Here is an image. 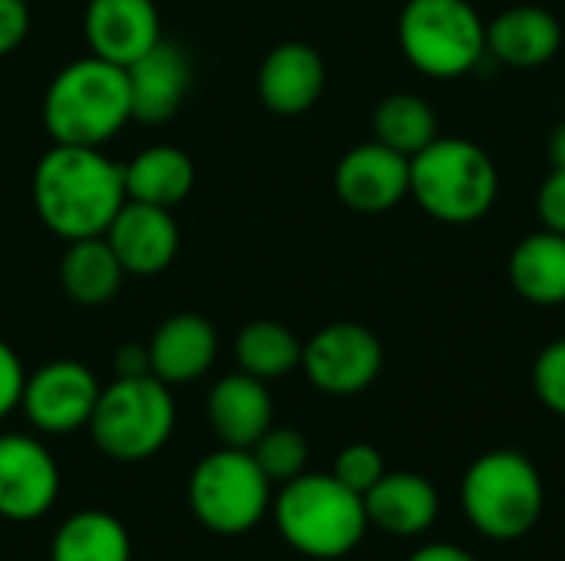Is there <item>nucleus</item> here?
<instances>
[{"label": "nucleus", "instance_id": "1", "mask_svg": "<svg viewBox=\"0 0 565 561\" xmlns=\"http://www.w3.org/2000/svg\"><path fill=\"white\" fill-rule=\"evenodd\" d=\"M30 198L43 228L63 241L106 235L126 202L122 162L93 145L53 142L33 169Z\"/></svg>", "mask_w": 565, "mask_h": 561}, {"label": "nucleus", "instance_id": "2", "mask_svg": "<svg viewBox=\"0 0 565 561\" xmlns=\"http://www.w3.org/2000/svg\"><path fill=\"white\" fill-rule=\"evenodd\" d=\"M40 119L50 142L103 149L132 119L126 66L93 53L66 63L43 93Z\"/></svg>", "mask_w": 565, "mask_h": 561}, {"label": "nucleus", "instance_id": "3", "mask_svg": "<svg viewBox=\"0 0 565 561\" xmlns=\"http://www.w3.org/2000/svg\"><path fill=\"white\" fill-rule=\"evenodd\" d=\"M271 516L281 539L305 559L338 561L351 555L371 522L364 496L351 493L331 473H301L271 499Z\"/></svg>", "mask_w": 565, "mask_h": 561}, {"label": "nucleus", "instance_id": "4", "mask_svg": "<svg viewBox=\"0 0 565 561\" xmlns=\"http://www.w3.org/2000/svg\"><path fill=\"white\" fill-rule=\"evenodd\" d=\"M411 198L444 225H477L500 198L493 155L463 136H437L411 159Z\"/></svg>", "mask_w": 565, "mask_h": 561}, {"label": "nucleus", "instance_id": "5", "mask_svg": "<svg viewBox=\"0 0 565 561\" xmlns=\"http://www.w3.org/2000/svg\"><path fill=\"white\" fill-rule=\"evenodd\" d=\"M460 503L470 526L493 542L530 536L546 509V486L536 463L520 450H490L463 476Z\"/></svg>", "mask_w": 565, "mask_h": 561}, {"label": "nucleus", "instance_id": "6", "mask_svg": "<svg viewBox=\"0 0 565 561\" xmlns=\"http://www.w3.org/2000/svg\"><path fill=\"white\" fill-rule=\"evenodd\" d=\"M86 430L93 446L116 463L152 460L175 430L172 387L152 374L116 377L99 390Z\"/></svg>", "mask_w": 565, "mask_h": 561}, {"label": "nucleus", "instance_id": "7", "mask_svg": "<svg viewBox=\"0 0 565 561\" xmlns=\"http://www.w3.org/2000/svg\"><path fill=\"white\" fill-rule=\"evenodd\" d=\"M397 43L417 73L457 79L487 60V23L470 0H407Z\"/></svg>", "mask_w": 565, "mask_h": 561}, {"label": "nucleus", "instance_id": "8", "mask_svg": "<svg viewBox=\"0 0 565 561\" xmlns=\"http://www.w3.org/2000/svg\"><path fill=\"white\" fill-rule=\"evenodd\" d=\"M271 479L252 450L218 446L205 453L189 476V509L215 536H245L271 509Z\"/></svg>", "mask_w": 565, "mask_h": 561}, {"label": "nucleus", "instance_id": "9", "mask_svg": "<svg viewBox=\"0 0 565 561\" xmlns=\"http://www.w3.org/2000/svg\"><path fill=\"white\" fill-rule=\"evenodd\" d=\"M301 370L328 397H358L381 377L384 344L358 321H334L305 341Z\"/></svg>", "mask_w": 565, "mask_h": 561}, {"label": "nucleus", "instance_id": "10", "mask_svg": "<svg viewBox=\"0 0 565 561\" xmlns=\"http://www.w3.org/2000/svg\"><path fill=\"white\" fill-rule=\"evenodd\" d=\"M99 390L103 387L86 364L63 357L26 374L20 410L36 433L66 436L76 430H86L93 407L99 400Z\"/></svg>", "mask_w": 565, "mask_h": 561}, {"label": "nucleus", "instance_id": "11", "mask_svg": "<svg viewBox=\"0 0 565 561\" xmlns=\"http://www.w3.org/2000/svg\"><path fill=\"white\" fill-rule=\"evenodd\" d=\"M60 496V466L46 443L26 433H0V519L36 522Z\"/></svg>", "mask_w": 565, "mask_h": 561}, {"label": "nucleus", "instance_id": "12", "mask_svg": "<svg viewBox=\"0 0 565 561\" xmlns=\"http://www.w3.org/2000/svg\"><path fill=\"white\" fill-rule=\"evenodd\" d=\"M334 192L358 215H384L411 195V159L377 139L361 142L341 155Z\"/></svg>", "mask_w": 565, "mask_h": 561}, {"label": "nucleus", "instance_id": "13", "mask_svg": "<svg viewBox=\"0 0 565 561\" xmlns=\"http://www.w3.org/2000/svg\"><path fill=\"white\" fill-rule=\"evenodd\" d=\"M103 238L132 278H156L179 255V222L172 208L149 202L126 198Z\"/></svg>", "mask_w": 565, "mask_h": 561}, {"label": "nucleus", "instance_id": "14", "mask_svg": "<svg viewBox=\"0 0 565 561\" xmlns=\"http://www.w3.org/2000/svg\"><path fill=\"white\" fill-rule=\"evenodd\" d=\"M83 36L93 56L129 66L162 40V17L156 0H89Z\"/></svg>", "mask_w": 565, "mask_h": 561}, {"label": "nucleus", "instance_id": "15", "mask_svg": "<svg viewBox=\"0 0 565 561\" xmlns=\"http://www.w3.org/2000/svg\"><path fill=\"white\" fill-rule=\"evenodd\" d=\"M328 66L324 56L301 40L278 43L258 66V99L275 116H305L324 93Z\"/></svg>", "mask_w": 565, "mask_h": 561}, {"label": "nucleus", "instance_id": "16", "mask_svg": "<svg viewBox=\"0 0 565 561\" xmlns=\"http://www.w3.org/2000/svg\"><path fill=\"white\" fill-rule=\"evenodd\" d=\"M126 76L132 93V119L159 126L182 109L192 86V60L179 43L162 36L152 50L126 66Z\"/></svg>", "mask_w": 565, "mask_h": 561}, {"label": "nucleus", "instance_id": "17", "mask_svg": "<svg viewBox=\"0 0 565 561\" xmlns=\"http://www.w3.org/2000/svg\"><path fill=\"white\" fill-rule=\"evenodd\" d=\"M205 417L222 446L252 450L275 427V400L265 380L235 370L209 390Z\"/></svg>", "mask_w": 565, "mask_h": 561}, {"label": "nucleus", "instance_id": "18", "mask_svg": "<svg viewBox=\"0 0 565 561\" xmlns=\"http://www.w3.org/2000/svg\"><path fill=\"white\" fill-rule=\"evenodd\" d=\"M218 357V331L205 314L179 311L166 317L149 337V364L152 377L169 387L202 380Z\"/></svg>", "mask_w": 565, "mask_h": 561}, {"label": "nucleus", "instance_id": "19", "mask_svg": "<svg viewBox=\"0 0 565 561\" xmlns=\"http://www.w3.org/2000/svg\"><path fill=\"white\" fill-rule=\"evenodd\" d=\"M559 46H563L559 20L536 3L507 7L487 23V56L513 69L546 66L559 53Z\"/></svg>", "mask_w": 565, "mask_h": 561}, {"label": "nucleus", "instance_id": "20", "mask_svg": "<svg viewBox=\"0 0 565 561\" xmlns=\"http://www.w3.org/2000/svg\"><path fill=\"white\" fill-rule=\"evenodd\" d=\"M364 513L371 529L394 539L424 536L440 516V496L420 473H384L377 486L364 493Z\"/></svg>", "mask_w": 565, "mask_h": 561}, {"label": "nucleus", "instance_id": "21", "mask_svg": "<svg viewBox=\"0 0 565 561\" xmlns=\"http://www.w3.org/2000/svg\"><path fill=\"white\" fill-rule=\"evenodd\" d=\"M122 182H126V198L175 208L179 202L189 198L195 185V162L185 149L156 142L136 152L122 165Z\"/></svg>", "mask_w": 565, "mask_h": 561}, {"label": "nucleus", "instance_id": "22", "mask_svg": "<svg viewBox=\"0 0 565 561\" xmlns=\"http://www.w3.org/2000/svg\"><path fill=\"white\" fill-rule=\"evenodd\" d=\"M513 291L536 308L565 304V235L540 228L526 235L507 265Z\"/></svg>", "mask_w": 565, "mask_h": 561}, {"label": "nucleus", "instance_id": "23", "mask_svg": "<svg viewBox=\"0 0 565 561\" xmlns=\"http://www.w3.org/2000/svg\"><path fill=\"white\" fill-rule=\"evenodd\" d=\"M122 265L113 255L109 241L103 235L70 241L60 261V284L63 294L79 308H103L109 304L122 288Z\"/></svg>", "mask_w": 565, "mask_h": 561}, {"label": "nucleus", "instance_id": "24", "mask_svg": "<svg viewBox=\"0 0 565 561\" xmlns=\"http://www.w3.org/2000/svg\"><path fill=\"white\" fill-rule=\"evenodd\" d=\"M50 561H132V539L113 513L79 509L53 532Z\"/></svg>", "mask_w": 565, "mask_h": 561}, {"label": "nucleus", "instance_id": "25", "mask_svg": "<svg viewBox=\"0 0 565 561\" xmlns=\"http://www.w3.org/2000/svg\"><path fill=\"white\" fill-rule=\"evenodd\" d=\"M301 347L305 344L291 327H285L281 321L258 317L235 334V364L242 374L271 384L301 367Z\"/></svg>", "mask_w": 565, "mask_h": 561}, {"label": "nucleus", "instance_id": "26", "mask_svg": "<svg viewBox=\"0 0 565 561\" xmlns=\"http://www.w3.org/2000/svg\"><path fill=\"white\" fill-rule=\"evenodd\" d=\"M371 129H374L377 142H384L387 149H394V152H401L407 159L424 152L440 136L437 112L417 93H391V96H384L374 106Z\"/></svg>", "mask_w": 565, "mask_h": 561}, {"label": "nucleus", "instance_id": "27", "mask_svg": "<svg viewBox=\"0 0 565 561\" xmlns=\"http://www.w3.org/2000/svg\"><path fill=\"white\" fill-rule=\"evenodd\" d=\"M255 463L262 466V473L271 479V486L278 483H291L295 476L308 473V440L305 433L291 430V427H271L255 446H252Z\"/></svg>", "mask_w": 565, "mask_h": 561}, {"label": "nucleus", "instance_id": "28", "mask_svg": "<svg viewBox=\"0 0 565 561\" xmlns=\"http://www.w3.org/2000/svg\"><path fill=\"white\" fill-rule=\"evenodd\" d=\"M387 473V463H384V453L371 443H351L338 453L334 466H331V476L338 483H344L351 493L364 496L371 486H377V479Z\"/></svg>", "mask_w": 565, "mask_h": 561}, {"label": "nucleus", "instance_id": "29", "mask_svg": "<svg viewBox=\"0 0 565 561\" xmlns=\"http://www.w3.org/2000/svg\"><path fill=\"white\" fill-rule=\"evenodd\" d=\"M533 390L546 410L565 417V337L540 350L533 364Z\"/></svg>", "mask_w": 565, "mask_h": 561}, {"label": "nucleus", "instance_id": "30", "mask_svg": "<svg viewBox=\"0 0 565 561\" xmlns=\"http://www.w3.org/2000/svg\"><path fill=\"white\" fill-rule=\"evenodd\" d=\"M536 215L540 225L550 231L565 235V169L553 165V172L543 179L540 192H536Z\"/></svg>", "mask_w": 565, "mask_h": 561}, {"label": "nucleus", "instance_id": "31", "mask_svg": "<svg viewBox=\"0 0 565 561\" xmlns=\"http://www.w3.org/2000/svg\"><path fill=\"white\" fill-rule=\"evenodd\" d=\"M26 387V370L17 357V350L0 337V420H7L13 410H20Z\"/></svg>", "mask_w": 565, "mask_h": 561}, {"label": "nucleus", "instance_id": "32", "mask_svg": "<svg viewBox=\"0 0 565 561\" xmlns=\"http://www.w3.org/2000/svg\"><path fill=\"white\" fill-rule=\"evenodd\" d=\"M26 36H30V3L0 0V60L17 53Z\"/></svg>", "mask_w": 565, "mask_h": 561}, {"label": "nucleus", "instance_id": "33", "mask_svg": "<svg viewBox=\"0 0 565 561\" xmlns=\"http://www.w3.org/2000/svg\"><path fill=\"white\" fill-rule=\"evenodd\" d=\"M113 370L116 377H142V374H152V364H149V344H122L113 357Z\"/></svg>", "mask_w": 565, "mask_h": 561}, {"label": "nucleus", "instance_id": "34", "mask_svg": "<svg viewBox=\"0 0 565 561\" xmlns=\"http://www.w3.org/2000/svg\"><path fill=\"white\" fill-rule=\"evenodd\" d=\"M407 561H477V555H470L467 549H460L454 542H434V546L417 549Z\"/></svg>", "mask_w": 565, "mask_h": 561}, {"label": "nucleus", "instance_id": "35", "mask_svg": "<svg viewBox=\"0 0 565 561\" xmlns=\"http://www.w3.org/2000/svg\"><path fill=\"white\" fill-rule=\"evenodd\" d=\"M550 155H553V165H563L565 169V122L550 139Z\"/></svg>", "mask_w": 565, "mask_h": 561}]
</instances>
